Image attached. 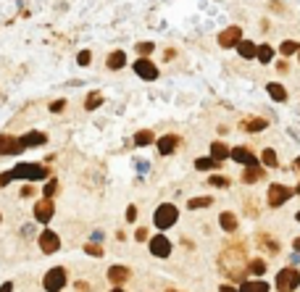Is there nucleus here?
<instances>
[{
    "mask_svg": "<svg viewBox=\"0 0 300 292\" xmlns=\"http://www.w3.org/2000/svg\"><path fill=\"white\" fill-rule=\"evenodd\" d=\"M24 150L21 137H11V134H0V156H16Z\"/></svg>",
    "mask_w": 300,
    "mask_h": 292,
    "instance_id": "9",
    "label": "nucleus"
},
{
    "mask_svg": "<svg viewBox=\"0 0 300 292\" xmlns=\"http://www.w3.org/2000/svg\"><path fill=\"white\" fill-rule=\"evenodd\" d=\"M263 177V169H261V163H253V166L245 169V174H242V182L245 184H253V182H258Z\"/></svg>",
    "mask_w": 300,
    "mask_h": 292,
    "instance_id": "20",
    "label": "nucleus"
},
{
    "mask_svg": "<svg viewBox=\"0 0 300 292\" xmlns=\"http://www.w3.org/2000/svg\"><path fill=\"white\" fill-rule=\"evenodd\" d=\"M45 142H48V137H45L42 132H29V134L21 137V145H24V150H27V148H34V145H45Z\"/></svg>",
    "mask_w": 300,
    "mask_h": 292,
    "instance_id": "18",
    "label": "nucleus"
},
{
    "mask_svg": "<svg viewBox=\"0 0 300 292\" xmlns=\"http://www.w3.org/2000/svg\"><path fill=\"white\" fill-rule=\"evenodd\" d=\"M11 289H14V284H11V282H6L3 287H0V292H11Z\"/></svg>",
    "mask_w": 300,
    "mask_h": 292,
    "instance_id": "42",
    "label": "nucleus"
},
{
    "mask_svg": "<svg viewBox=\"0 0 300 292\" xmlns=\"http://www.w3.org/2000/svg\"><path fill=\"white\" fill-rule=\"evenodd\" d=\"M297 284H300V271H295V268L287 266L276 274V289L279 292H292L297 289Z\"/></svg>",
    "mask_w": 300,
    "mask_h": 292,
    "instance_id": "5",
    "label": "nucleus"
},
{
    "mask_svg": "<svg viewBox=\"0 0 300 292\" xmlns=\"http://www.w3.org/2000/svg\"><path fill=\"white\" fill-rule=\"evenodd\" d=\"M292 169L300 174V158H295V163H292ZM297 192H300V184H297Z\"/></svg>",
    "mask_w": 300,
    "mask_h": 292,
    "instance_id": "41",
    "label": "nucleus"
},
{
    "mask_svg": "<svg viewBox=\"0 0 300 292\" xmlns=\"http://www.w3.org/2000/svg\"><path fill=\"white\" fill-rule=\"evenodd\" d=\"M256 48H258V45L253 42V40H245V37H242V40L237 42V55L245 58V61H250V58H256Z\"/></svg>",
    "mask_w": 300,
    "mask_h": 292,
    "instance_id": "15",
    "label": "nucleus"
},
{
    "mask_svg": "<svg viewBox=\"0 0 300 292\" xmlns=\"http://www.w3.org/2000/svg\"><path fill=\"white\" fill-rule=\"evenodd\" d=\"M137 240L145 242V240H147V229H137Z\"/></svg>",
    "mask_w": 300,
    "mask_h": 292,
    "instance_id": "40",
    "label": "nucleus"
},
{
    "mask_svg": "<svg viewBox=\"0 0 300 292\" xmlns=\"http://www.w3.org/2000/svg\"><path fill=\"white\" fill-rule=\"evenodd\" d=\"M177 218H179V211H177V205H171V203L158 205V211H156V216H153V221H156L158 229H171V227L177 224Z\"/></svg>",
    "mask_w": 300,
    "mask_h": 292,
    "instance_id": "3",
    "label": "nucleus"
},
{
    "mask_svg": "<svg viewBox=\"0 0 300 292\" xmlns=\"http://www.w3.org/2000/svg\"><path fill=\"white\" fill-rule=\"evenodd\" d=\"M218 292H237L235 287H229V284H221V289H218Z\"/></svg>",
    "mask_w": 300,
    "mask_h": 292,
    "instance_id": "43",
    "label": "nucleus"
},
{
    "mask_svg": "<svg viewBox=\"0 0 300 292\" xmlns=\"http://www.w3.org/2000/svg\"><path fill=\"white\" fill-rule=\"evenodd\" d=\"M211 184L213 187H229V179L227 177H211Z\"/></svg>",
    "mask_w": 300,
    "mask_h": 292,
    "instance_id": "37",
    "label": "nucleus"
},
{
    "mask_svg": "<svg viewBox=\"0 0 300 292\" xmlns=\"http://www.w3.org/2000/svg\"><path fill=\"white\" fill-rule=\"evenodd\" d=\"M256 58H258V63H271V58H274V48L271 45H258L256 48Z\"/></svg>",
    "mask_w": 300,
    "mask_h": 292,
    "instance_id": "23",
    "label": "nucleus"
},
{
    "mask_svg": "<svg viewBox=\"0 0 300 292\" xmlns=\"http://www.w3.org/2000/svg\"><path fill=\"white\" fill-rule=\"evenodd\" d=\"M53 211H55L53 200H50V197H42V200L34 205V218H37L40 224H48V221L53 218Z\"/></svg>",
    "mask_w": 300,
    "mask_h": 292,
    "instance_id": "11",
    "label": "nucleus"
},
{
    "mask_svg": "<svg viewBox=\"0 0 300 292\" xmlns=\"http://www.w3.org/2000/svg\"><path fill=\"white\" fill-rule=\"evenodd\" d=\"M195 169H200V171L218 169V161H216V158H198V161H195Z\"/></svg>",
    "mask_w": 300,
    "mask_h": 292,
    "instance_id": "29",
    "label": "nucleus"
},
{
    "mask_svg": "<svg viewBox=\"0 0 300 292\" xmlns=\"http://www.w3.org/2000/svg\"><path fill=\"white\" fill-rule=\"evenodd\" d=\"M40 248H42V253H58V248H61V240H58V235H55V232H48L45 229L42 235H40Z\"/></svg>",
    "mask_w": 300,
    "mask_h": 292,
    "instance_id": "12",
    "label": "nucleus"
},
{
    "mask_svg": "<svg viewBox=\"0 0 300 292\" xmlns=\"http://www.w3.org/2000/svg\"><path fill=\"white\" fill-rule=\"evenodd\" d=\"M266 126H269L266 119H245V121H242V129H245V132H263Z\"/></svg>",
    "mask_w": 300,
    "mask_h": 292,
    "instance_id": "22",
    "label": "nucleus"
},
{
    "mask_svg": "<svg viewBox=\"0 0 300 292\" xmlns=\"http://www.w3.org/2000/svg\"><path fill=\"white\" fill-rule=\"evenodd\" d=\"M218 266L221 271L232 279H242V271H245V255H242V248L235 250H224L221 258H218Z\"/></svg>",
    "mask_w": 300,
    "mask_h": 292,
    "instance_id": "2",
    "label": "nucleus"
},
{
    "mask_svg": "<svg viewBox=\"0 0 300 292\" xmlns=\"http://www.w3.org/2000/svg\"><path fill=\"white\" fill-rule=\"evenodd\" d=\"M211 158H216L218 163L227 161V158H229V145H224V142H213V145H211Z\"/></svg>",
    "mask_w": 300,
    "mask_h": 292,
    "instance_id": "24",
    "label": "nucleus"
},
{
    "mask_svg": "<svg viewBox=\"0 0 300 292\" xmlns=\"http://www.w3.org/2000/svg\"><path fill=\"white\" fill-rule=\"evenodd\" d=\"M50 177V169H45L42 163H19L11 171L0 174V187L14 182V179H29V182H40V179H48Z\"/></svg>",
    "mask_w": 300,
    "mask_h": 292,
    "instance_id": "1",
    "label": "nucleus"
},
{
    "mask_svg": "<svg viewBox=\"0 0 300 292\" xmlns=\"http://www.w3.org/2000/svg\"><path fill=\"white\" fill-rule=\"evenodd\" d=\"M55 190H58V182H55V179H50L48 184H45L42 195H45V197H53V192H55Z\"/></svg>",
    "mask_w": 300,
    "mask_h": 292,
    "instance_id": "35",
    "label": "nucleus"
},
{
    "mask_svg": "<svg viewBox=\"0 0 300 292\" xmlns=\"http://www.w3.org/2000/svg\"><path fill=\"white\" fill-rule=\"evenodd\" d=\"M218 45H221V48H237V42L242 40V29L240 27H227V29H221L218 32Z\"/></svg>",
    "mask_w": 300,
    "mask_h": 292,
    "instance_id": "7",
    "label": "nucleus"
},
{
    "mask_svg": "<svg viewBox=\"0 0 300 292\" xmlns=\"http://www.w3.org/2000/svg\"><path fill=\"white\" fill-rule=\"evenodd\" d=\"M132 68H134V74L140 77V79H145V82H156V79H158V66L150 61L147 55L137 58V61L132 63Z\"/></svg>",
    "mask_w": 300,
    "mask_h": 292,
    "instance_id": "6",
    "label": "nucleus"
},
{
    "mask_svg": "<svg viewBox=\"0 0 300 292\" xmlns=\"http://www.w3.org/2000/svg\"><path fill=\"white\" fill-rule=\"evenodd\" d=\"M266 92H269V95H271L276 103H284V100H287V90L279 85V82H269V85H266Z\"/></svg>",
    "mask_w": 300,
    "mask_h": 292,
    "instance_id": "21",
    "label": "nucleus"
},
{
    "mask_svg": "<svg viewBox=\"0 0 300 292\" xmlns=\"http://www.w3.org/2000/svg\"><path fill=\"white\" fill-rule=\"evenodd\" d=\"M240 292H269V284L261 282V279H248V282L240 284Z\"/></svg>",
    "mask_w": 300,
    "mask_h": 292,
    "instance_id": "19",
    "label": "nucleus"
},
{
    "mask_svg": "<svg viewBox=\"0 0 300 292\" xmlns=\"http://www.w3.org/2000/svg\"><path fill=\"white\" fill-rule=\"evenodd\" d=\"M63 108H66V100H53V103H50V111H53V113H61Z\"/></svg>",
    "mask_w": 300,
    "mask_h": 292,
    "instance_id": "36",
    "label": "nucleus"
},
{
    "mask_svg": "<svg viewBox=\"0 0 300 292\" xmlns=\"http://www.w3.org/2000/svg\"><path fill=\"white\" fill-rule=\"evenodd\" d=\"M90 255H95V258H100V255H103V250L98 248V245H87V248H85Z\"/></svg>",
    "mask_w": 300,
    "mask_h": 292,
    "instance_id": "38",
    "label": "nucleus"
},
{
    "mask_svg": "<svg viewBox=\"0 0 300 292\" xmlns=\"http://www.w3.org/2000/svg\"><path fill=\"white\" fill-rule=\"evenodd\" d=\"M66 279H68L66 268H63V266H55V268H50V271L45 274L42 287L48 289V292H61V289L66 287Z\"/></svg>",
    "mask_w": 300,
    "mask_h": 292,
    "instance_id": "4",
    "label": "nucleus"
},
{
    "mask_svg": "<svg viewBox=\"0 0 300 292\" xmlns=\"http://www.w3.org/2000/svg\"><path fill=\"white\" fill-rule=\"evenodd\" d=\"M169 292H177V289H169Z\"/></svg>",
    "mask_w": 300,
    "mask_h": 292,
    "instance_id": "47",
    "label": "nucleus"
},
{
    "mask_svg": "<svg viewBox=\"0 0 300 292\" xmlns=\"http://www.w3.org/2000/svg\"><path fill=\"white\" fill-rule=\"evenodd\" d=\"M263 268H266V263H263V261H250V263H248V274L261 276V274H263Z\"/></svg>",
    "mask_w": 300,
    "mask_h": 292,
    "instance_id": "31",
    "label": "nucleus"
},
{
    "mask_svg": "<svg viewBox=\"0 0 300 292\" xmlns=\"http://www.w3.org/2000/svg\"><path fill=\"white\" fill-rule=\"evenodd\" d=\"M177 145H179V139L174 134H164V137L158 139V153L161 156H171L177 150Z\"/></svg>",
    "mask_w": 300,
    "mask_h": 292,
    "instance_id": "14",
    "label": "nucleus"
},
{
    "mask_svg": "<svg viewBox=\"0 0 300 292\" xmlns=\"http://www.w3.org/2000/svg\"><path fill=\"white\" fill-rule=\"evenodd\" d=\"M134 50L140 53V55H150V53L156 50V42H137V48H134Z\"/></svg>",
    "mask_w": 300,
    "mask_h": 292,
    "instance_id": "32",
    "label": "nucleus"
},
{
    "mask_svg": "<svg viewBox=\"0 0 300 292\" xmlns=\"http://www.w3.org/2000/svg\"><path fill=\"white\" fill-rule=\"evenodd\" d=\"M77 63H79V66H90V63H92V53H90V50H79Z\"/></svg>",
    "mask_w": 300,
    "mask_h": 292,
    "instance_id": "34",
    "label": "nucleus"
},
{
    "mask_svg": "<svg viewBox=\"0 0 300 292\" xmlns=\"http://www.w3.org/2000/svg\"><path fill=\"white\" fill-rule=\"evenodd\" d=\"M297 221H300V211H297Z\"/></svg>",
    "mask_w": 300,
    "mask_h": 292,
    "instance_id": "46",
    "label": "nucleus"
},
{
    "mask_svg": "<svg viewBox=\"0 0 300 292\" xmlns=\"http://www.w3.org/2000/svg\"><path fill=\"white\" fill-rule=\"evenodd\" d=\"M218 224H221L224 232H235L237 229V218H235V213H221L218 216Z\"/></svg>",
    "mask_w": 300,
    "mask_h": 292,
    "instance_id": "25",
    "label": "nucleus"
},
{
    "mask_svg": "<svg viewBox=\"0 0 300 292\" xmlns=\"http://www.w3.org/2000/svg\"><path fill=\"white\" fill-rule=\"evenodd\" d=\"M229 158H235L237 163H242V166H253V163H258L256 153L248 148H235V150H229Z\"/></svg>",
    "mask_w": 300,
    "mask_h": 292,
    "instance_id": "13",
    "label": "nucleus"
},
{
    "mask_svg": "<svg viewBox=\"0 0 300 292\" xmlns=\"http://www.w3.org/2000/svg\"><path fill=\"white\" fill-rule=\"evenodd\" d=\"M261 161L266 163V166H276V153L271 148H266V150H263V156H261Z\"/></svg>",
    "mask_w": 300,
    "mask_h": 292,
    "instance_id": "33",
    "label": "nucleus"
},
{
    "mask_svg": "<svg viewBox=\"0 0 300 292\" xmlns=\"http://www.w3.org/2000/svg\"><path fill=\"white\" fill-rule=\"evenodd\" d=\"M100 106H103V95H100V92H90L87 100H85V108H87V111H95V108H100Z\"/></svg>",
    "mask_w": 300,
    "mask_h": 292,
    "instance_id": "28",
    "label": "nucleus"
},
{
    "mask_svg": "<svg viewBox=\"0 0 300 292\" xmlns=\"http://www.w3.org/2000/svg\"><path fill=\"white\" fill-rule=\"evenodd\" d=\"M108 279L113 284H124L126 279H129V268H126V266H111L108 268Z\"/></svg>",
    "mask_w": 300,
    "mask_h": 292,
    "instance_id": "17",
    "label": "nucleus"
},
{
    "mask_svg": "<svg viewBox=\"0 0 300 292\" xmlns=\"http://www.w3.org/2000/svg\"><path fill=\"white\" fill-rule=\"evenodd\" d=\"M150 253L156 255V258H166V255H171V242L166 235H156L153 240H150Z\"/></svg>",
    "mask_w": 300,
    "mask_h": 292,
    "instance_id": "10",
    "label": "nucleus"
},
{
    "mask_svg": "<svg viewBox=\"0 0 300 292\" xmlns=\"http://www.w3.org/2000/svg\"><path fill=\"white\" fill-rule=\"evenodd\" d=\"M150 142H156V137H153V132H150V129H142V132L134 134V145L145 148V145H150Z\"/></svg>",
    "mask_w": 300,
    "mask_h": 292,
    "instance_id": "26",
    "label": "nucleus"
},
{
    "mask_svg": "<svg viewBox=\"0 0 300 292\" xmlns=\"http://www.w3.org/2000/svg\"><path fill=\"white\" fill-rule=\"evenodd\" d=\"M213 200H211V197H192V200L187 203L190 205V211H195V208H208Z\"/></svg>",
    "mask_w": 300,
    "mask_h": 292,
    "instance_id": "30",
    "label": "nucleus"
},
{
    "mask_svg": "<svg viewBox=\"0 0 300 292\" xmlns=\"http://www.w3.org/2000/svg\"><path fill=\"white\" fill-rule=\"evenodd\" d=\"M106 66L111 68V71H119V68L126 66V53L124 50H113L108 58H106Z\"/></svg>",
    "mask_w": 300,
    "mask_h": 292,
    "instance_id": "16",
    "label": "nucleus"
},
{
    "mask_svg": "<svg viewBox=\"0 0 300 292\" xmlns=\"http://www.w3.org/2000/svg\"><path fill=\"white\" fill-rule=\"evenodd\" d=\"M279 53H282V55H295V53H300V42H295V40H284V42L279 45Z\"/></svg>",
    "mask_w": 300,
    "mask_h": 292,
    "instance_id": "27",
    "label": "nucleus"
},
{
    "mask_svg": "<svg viewBox=\"0 0 300 292\" xmlns=\"http://www.w3.org/2000/svg\"><path fill=\"white\" fill-rule=\"evenodd\" d=\"M292 248H295V253H297V255H300V237H297V240H295V242H292Z\"/></svg>",
    "mask_w": 300,
    "mask_h": 292,
    "instance_id": "44",
    "label": "nucleus"
},
{
    "mask_svg": "<svg viewBox=\"0 0 300 292\" xmlns=\"http://www.w3.org/2000/svg\"><path fill=\"white\" fill-rule=\"evenodd\" d=\"M134 218H137V208L129 205V208H126V221H134Z\"/></svg>",
    "mask_w": 300,
    "mask_h": 292,
    "instance_id": "39",
    "label": "nucleus"
},
{
    "mask_svg": "<svg viewBox=\"0 0 300 292\" xmlns=\"http://www.w3.org/2000/svg\"><path fill=\"white\" fill-rule=\"evenodd\" d=\"M111 292H124V289H111Z\"/></svg>",
    "mask_w": 300,
    "mask_h": 292,
    "instance_id": "45",
    "label": "nucleus"
},
{
    "mask_svg": "<svg viewBox=\"0 0 300 292\" xmlns=\"http://www.w3.org/2000/svg\"><path fill=\"white\" fill-rule=\"evenodd\" d=\"M292 197V190L290 187H284V184H271L269 187V205H282V203H287Z\"/></svg>",
    "mask_w": 300,
    "mask_h": 292,
    "instance_id": "8",
    "label": "nucleus"
}]
</instances>
